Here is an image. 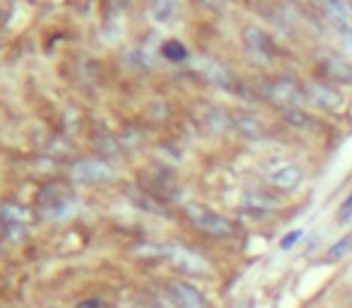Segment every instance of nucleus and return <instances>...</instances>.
<instances>
[{"mask_svg":"<svg viewBox=\"0 0 352 308\" xmlns=\"http://www.w3.org/2000/svg\"><path fill=\"white\" fill-rule=\"evenodd\" d=\"M188 217H191L193 227L198 231H203L205 236H212V239H227V236L234 234V227H231L229 219H225L222 214L212 212L208 207H201V205L188 207Z\"/></svg>","mask_w":352,"mask_h":308,"instance_id":"1","label":"nucleus"},{"mask_svg":"<svg viewBox=\"0 0 352 308\" xmlns=\"http://www.w3.org/2000/svg\"><path fill=\"white\" fill-rule=\"evenodd\" d=\"M166 298L176 308H205V296L193 284L186 282H169L166 284Z\"/></svg>","mask_w":352,"mask_h":308,"instance_id":"2","label":"nucleus"},{"mask_svg":"<svg viewBox=\"0 0 352 308\" xmlns=\"http://www.w3.org/2000/svg\"><path fill=\"white\" fill-rule=\"evenodd\" d=\"M268 183H273L275 188L292 190L297 188L299 181H302V169L292 162H275V164L268 169Z\"/></svg>","mask_w":352,"mask_h":308,"instance_id":"3","label":"nucleus"},{"mask_svg":"<svg viewBox=\"0 0 352 308\" xmlns=\"http://www.w3.org/2000/svg\"><path fill=\"white\" fill-rule=\"evenodd\" d=\"M164 258H169L171 263H174V268H179L186 274H205L208 272L205 260L198 258L196 253H188V251H184V248H166Z\"/></svg>","mask_w":352,"mask_h":308,"instance_id":"4","label":"nucleus"},{"mask_svg":"<svg viewBox=\"0 0 352 308\" xmlns=\"http://www.w3.org/2000/svg\"><path fill=\"white\" fill-rule=\"evenodd\" d=\"M350 251H352V236H345V239H340L331 251H328V260H340L342 255L350 253Z\"/></svg>","mask_w":352,"mask_h":308,"instance_id":"5","label":"nucleus"},{"mask_svg":"<svg viewBox=\"0 0 352 308\" xmlns=\"http://www.w3.org/2000/svg\"><path fill=\"white\" fill-rule=\"evenodd\" d=\"M299 239H302V231H290V234H287L285 239L280 241V246L287 251V248H292V244H297Z\"/></svg>","mask_w":352,"mask_h":308,"instance_id":"6","label":"nucleus"},{"mask_svg":"<svg viewBox=\"0 0 352 308\" xmlns=\"http://www.w3.org/2000/svg\"><path fill=\"white\" fill-rule=\"evenodd\" d=\"M350 214H352V195L345 200V205L340 207V222H347V219H350Z\"/></svg>","mask_w":352,"mask_h":308,"instance_id":"7","label":"nucleus"}]
</instances>
